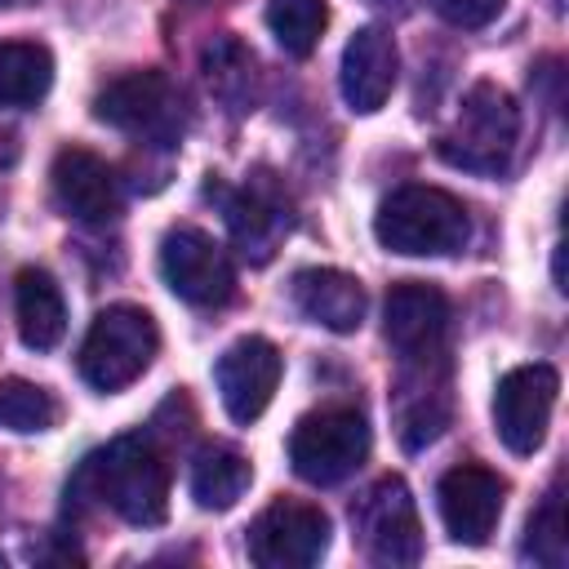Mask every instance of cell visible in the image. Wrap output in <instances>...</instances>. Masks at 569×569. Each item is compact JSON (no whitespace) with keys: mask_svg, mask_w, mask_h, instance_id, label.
<instances>
[{"mask_svg":"<svg viewBox=\"0 0 569 569\" xmlns=\"http://www.w3.org/2000/svg\"><path fill=\"white\" fill-rule=\"evenodd\" d=\"M71 489L98 498L129 525H160L169 511V458L151 436H120L80 462Z\"/></svg>","mask_w":569,"mask_h":569,"instance_id":"1","label":"cell"},{"mask_svg":"<svg viewBox=\"0 0 569 569\" xmlns=\"http://www.w3.org/2000/svg\"><path fill=\"white\" fill-rule=\"evenodd\" d=\"M373 236L387 253H405V258H445L467 249L471 240V218L467 204L445 191V187H427V182H409L396 187L378 213H373Z\"/></svg>","mask_w":569,"mask_h":569,"instance_id":"2","label":"cell"},{"mask_svg":"<svg viewBox=\"0 0 569 569\" xmlns=\"http://www.w3.org/2000/svg\"><path fill=\"white\" fill-rule=\"evenodd\" d=\"M516 138H520V111H516L511 93L498 89L493 80H480L462 93V102H458L453 120L445 124L436 151L458 169L502 173L511 164Z\"/></svg>","mask_w":569,"mask_h":569,"instance_id":"3","label":"cell"},{"mask_svg":"<svg viewBox=\"0 0 569 569\" xmlns=\"http://www.w3.org/2000/svg\"><path fill=\"white\" fill-rule=\"evenodd\" d=\"M160 351V329L151 320V311L133 307V302H116L102 307L80 342V378L93 391H124L133 378H142L151 369Z\"/></svg>","mask_w":569,"mask_h":569,"instance_id":"4","label":"cell"},{"mask_svg":"<svg viewBox=\"0 0 569 569\" xmlns=\"http://www.w3.org/2000/svg\"><path fill=\"white\" fill-rule=\"evenodd\" d=\"M93 116L120 133H133V138H147V142H173L182 133V93L178 84L147 67V71H124L116 80H107L98 93H93Z\"/></svg>","mask_w":569,"mask_h":569,"instance_id":"5","label":"cell"},{"mask_svg":"<svg viewBox=\"0 0 569 569\" xmlns=\"http://www.w3.org/2000/svg\"><path fill=\"white\" fill-rule=\"evenodd\" d=\"M369 458V422L360 409L333 405L298 418L289 436V462L307 485H338Z\"/></svg>","mask_w":569,"mask_h":569,"instance_id":"6","label":"cell"},{"mask_svg":"<svg viewBox=\"0 0 569 569\" xmlns=\"http://www.w3.org/2000/svg\"><path fill=\"white\" fill-rule=\"evenodd\" d=\"M356 542L373 565H418L422 560V525L413 493L400 476L373 480L351 507Z\"/></svg>","mask_w":569,"mask_h":569,"instance_id":"7","label":"cell"},{"mask_svg":"<svg viewBox=\"0 0 569 569\" xmlns=\"http://www.w3.org/2000/svg\"><path fill=\"white\" fill-rule=\"evenodd\" d=\"M329 551V516L298 498H276L249 525V560L258 569H307Z\"/></svg>","mask_w":569,"mask_h":569,"instance_id":"8","label":"cell"},{"mask_svg":"<svg viewBox=\"0 0 569 569\" xmlns=\"http://www.w3.org/2000/svg\"><path fill=\"white\" fill-rule=\"evenodd\" d=\"M160 276L191 307H222L236 293V271L222 244L200 227H173L160 240Z\"/></svg>","mask_w":569,"mask_h":569,"instance_id":"9","label":"cell"},{"mask_svg":"<svg viewBox=\"0 0 569 569\" xmlns=\"http://www.w3.org/2000/svg\"><path fill=\"white\" fill-rule=\"evenodd\" d=\"M560 373L551 365H520L498 378L493 391V431L511 453H533L547 440L551 409H556Z\"/></svg>","mask_w":569,"mask_h":569,"instance_id":"10","label":"cell"},{"mask_svg":"<svg viewBox=\"0 0 569 569\" xmlns=\"http://www.w3.org/2000/svg\"><path fill=\"white\" fill-rule=\"evenodd\" d=\"M507 498V480L480 462H458L436 485V507L445 520V533L462 547H485L498 529Z\"/></svg>","mask_w":569,"mask_h":569,"instance_id":"11","label":"cell"},{"mask_svg":"<svg viewBox=\"0 0 569 569\" xmlns=\"http://www.w3.org/2000/svg\"><path fill=\"white\" fill-rule=\"evenodd\" d=\"M280 373H284V360L276 351V342L249 333L240 342H231L218 365H213V382H218V396H222V409L236 418V422H253L262 418V409L271 405L276 387H280Z\"/></svg>","mask_w":569,"mask_h":569,"instance_id":"12","label":"cell"},{"mask_svg":"<svg viewBox=\"0 0 569 569\" xmlns=\"http://www.w3.org/2000/svg\"><path fill=\"white\" fill-rule=\"evenodd\" d=\"M382 329H387V342L396 347L400 360L445 356L449 298L436 284H427V280H400V284L387 289Z\"/></svg>","mask_w":569,"mask_h":569,"instance_id":"13","label":"cell"},{"mask_svg":"<svg viewBox=\"0 0 569 569\" xmlns=\"http://www.w3.org/2000/svg\"><path fill=\"white\" fill-rule=\"evenodd\" d=\"M449 427V387H445V356L400 360L396 382V436L405 449H427Z\"/></svg>","mask_w":569,"mask_h":569,"instance_id":"14","label":"cell"},{"mask_svg":"<svg viewBox=\"0 0 569 569\" xmlns=\"http://www.w3.org/2000/svg\"><path fill=\"white\" fill-rule=\"evenodd\" d=\"M49 182H53V200L67 218H80V222H107L116 209H120V187H116V173L102 156H93L89 147H62L53 156V169H49Z\"/></svg>","mask_w":569,"mask_h":569,"instance_id":"15","label":"cell"},{"mask_svg":"<svg viewBox=\"0 0 569 569\" xmlns=\"http://www.w3.org/2000/svg\"><path fill=\"white\" fill-rule=\"evenodd\" d=\"M396 67H400V53H396V40L391 31L382 27H360L347 49H342V98L356 116H373L382 111V102L391 98L396 89Z\"/></svg>","mask_w":569,"mask_h":569,"instance_id":"16","label":"cell"},{"mask_svg":"<svg viewBox=\"0 0 569 569\" xmlns=\"http://www.w3.org/2000/svg\"><path fill=\"white\" fill-rule=\"evenodd\" d=\"M289 293H293V307L320 329L351 333L365 320V284L338 267H302Z\"/></svg>","mask_w":569,"mask_h":569,"instance_id":"17","label":"cell"},{"mask_svg":"<svg viewBox=\"0 0 569 569\" xmlns=\"http://www.w3.org/2000/svg\"><path fill=\"white\" fill-rule=\"evenodd\" d=\"M13 316H18V338L31 351H53L67 333V302L58 280L44 267H22L13 280Z\"/></svg>","mask_w":569,"mask_h":569,"instance_id":"18","label":"cell"},{"mask_svg":"<svg viewBox=\"0 0 569 569\" xmlns=\"http://www.w3.org/2000/svg\"><path fill=\"white\" fill-rule=\"evenodd\" d=\"M253 480V467L244 453H236L231 445H204L191 462V498L204 511H227L244 498Z\"/></svg>","mask_w":569,"mask_h":569,"instance_id":"19","label":"cell"},{"mask_svg":"<svg viewBox=\"0 0 569 569\" xmlns=\"http://www.w3.org/2000/svg\"><path fill=\"white\" fill-rule=\"evenodd\" d=\"M53 84V53L36 40H0V107H31Z\"/></svg>","mask_w":569,"mask_h":569,"instance_id":"20","label":"cell"},{"mask_svg":"<svg viewBox=\"0 0 569 569\" xmlns=\"http://www.w3.org/2000/svg\"><path fill=\"white\" fill-rule=\"evenodd\" d=\"M227 227H231L236 244L253 262H267L271 249H276V240L289 231V213L276 200H267V196H258V191L244 187V191L227 196Z\"/></svg>","mask_w":569,"mask_h":569,"instance_id":"21","label":"cell"},{"mask_svg":"<svg viewBox=\"0 0 569 569\" xmlns=\"http://www.w3.org/2000/svg\"><path fill=\"white\" fill-rule=\"evenodd\" d=\"M204 76H209V89L231 111H249V102H253V53L236 36H218L204 49Z\"/></svg>","mask_w":569,"mask_h":569,"instance_id":"22","label":"cell"},{"mask_svg":"<svg viewBox=\"0 0 569 569\" xmlns=\"http://www.w3.org/2000/svg\"><path fill=\"white\" fill-rule=\"evenodd\" d=\"M325 22H329L325 0H267V27L289 58H307L320 44Z\"/></svg>","mask_w":569,"mask_h":569,"instance_id":"23","label":"cell"},{"mask_svg":"<svg viewBox=\"0 0 569 569\" xmlns=\"http://www.w3.org/2000/svg\"><path fill=\"white\" fill-rule=\"evenodd\" d=\"M53 422H58V400L44 387H36L27 378L0 382V427L31 436V431H49Z\"/></svg>","mask_w":569,"mask_h":569,"instance_id":"24","label":"cell"},{"mask_svg":"<svg viewBox=\"0 0 569 569\" xmlns=\"http://www.w3.org/2000/svg\"><path fill=\"white\" fill-rule=\"evenodd\" d=\"M525 556L547 565V569H560L565 556H569V533H565V493H560V480L547 489L542 507L529 516V533H525Z\"/></svg>","mask_w":569,"mask_h":569,"instance_id":"25","label":"cell"},{"mask_svg":"<svg viewBox=\"0 0 569 569\" xmlns=\"http://www.w3.org/2000/svg\"><path fill=\"white\" fill-rule=\"evenodd\" d=\"M507 0H431V9L449 22V27H489L502 13Z\"/></svg>","mask_w":569,"mask_h":569,"instance_id":"26","label":"cell"},{"mask_svg":"<svg viewBox=\"0 0 569 569\" xmlns=\"http://www.w3.org/2000/svg\"><path fill=\"white\" fill-rule=\"evenodd\" d=\"M0 4H27V0H0Z\"/></svg>","mask_w":569,"mask_h":569,"instance_id":"27","label":"cell"},{"mask_svg":"<svg viewBox=\"0 0 569 569\" xmlns=\"http://www.w3.org/2000/svg\"><path fill=\"white\" fill-rule=\"evenodd\" d=\"M369 4H391V0H369Z\"/></svg>","mask_w":569,"mask_h":569,"instance_id":"28","label":"cell"}]
</instances>
